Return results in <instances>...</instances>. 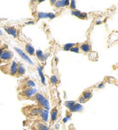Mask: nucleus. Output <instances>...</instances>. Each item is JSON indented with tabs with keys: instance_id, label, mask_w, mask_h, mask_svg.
Here are the masks:
<instances>
[{
	"instance_id": "obj_1",
	"label": "nucleus",
	"mask_w": 118,
	"mask_h": 130,
	"mask_svg": "<svg viewBox=\"0 0 118 130\" xmlns=\"http://www.w3.org/2000/svg\"><path fill=\"white\" fill-rule=\"evenodd\" d=\"M44 108L40 107L39 105L36 104V105H29L27 107H24L22 108V112L25 116H27V118H34V117H39L41 113L43 112Z\"/></svg>"
},
{
	"instance_id": "obj_2",
	"label": "nucleus",
	"mask_w": 118,
	"mask_h": 130,
	"mask_svg": "<svg viewBox=\"0 0 118 130\" xmlns=\"http://www.w3.org/2000/svg\"><path fill=\"white\" fill-rule=\"evenodd\" d=\"M0 70L6 74L11 75L13 77H16V73H17V62L16 61H11L5 65L0 66Z\"/></svg>"
},
{
	"instance_id": "obj_3",
	"label": "nucleus",
	"mask_w": 118,
	"mask_h": 130,
	"mask_svg": "<svg viewBox=\"0 0 118 130\" xmlns=\"http://www.w3.org/2000/svg\"><path fill=\"white\" fill-rule=\"evenodd\" d=\"M37 93V89H35V88L23 89V90H21V91L18 93V99L20 100H34L35 96Z\"/></svg>"
},
{
	"instance_id": "obj_4",
	"label": "nucleus",
	"mask_w": 118,
	"mask_h": 130,
	"mask_svg": "<svg viewBox=\"0 0 118 130\" xmlns=\"http://www.w3.org/2000/svg\"><path fill=\"white\" fill-rule=\"evenodd\" d=\"M34 101L37 102V105H39L40 107L44 108V109L49 110V103L48 100L44 97V95H42L41 93H37L34 99Z\"/></svg>"
},
{
	"instance_id": "obj_5",
	"label": "nucleus",
	"mask_w": 118,
	"mask_h": 130,
	"mask_svg": "<svg viewBox=\"0 0 118 130\" xmlns=\"http://www.w3.org/2000/svg\"><path fill=\"white\" fill-rule=\"evenodd\" d=\"M36 86L35 82L33 80H31L28 77L26 78V79H23L19 81V88L18 89H31V88H34Z\"/></svg>"
},
{
	"instance_id": "obj_6",
	"label": "nucleus",
	"mask_w": 118,
	"mask_h": 130,
	"mask_svg": "<svg viewBox=\"0 0 118 130\" xmlns=\"http://www.w3.org/2000/svg\"><path fill=\"white\" fill-rule=\"evenodd\" d=\"M13 56H14V53H13L12 51L7 50V49L4 50L3 53H2V54H1V56H0V64H1L2 62H5V61H11V59L13 58Z\"/></svg>"
},
{
	"instance_id": "obj_7",
	"label": "nucleus",
	"mask_w": 118,
	"mask_h": 130,
	"mask_svg": "<svg viewBox=\"0 0 118 130\" xmlns=\"http://www.w3.org/2000/svg\"><path fill=\"white\" fill-rule=\"evenodd\" d=\"M92 96H93V92H92L91 89H86V90H85V91L82 93V95L79 97L78 101H79L80 103H85V102L88 101V100L91 99Z\"/></svg>"
},
{
	"instance_id": "obj_8",
	"label": "nucleus",
	"mask_w": 118,
	"mask_h": 130,
	"mask_svg": "<svg viewBox=\"0 0 118 130\" xmlns=\"http://www.w3.org/2000/svg\"><path fill=\"white\" fill-rule=\"evenodd\" d=\"M34 130H49L48 126L45 124V122L41 121V120H37L34 123Z\"/></svg>"
},
{
	"instance_id": "obj_9",
	"label": "nucleus",
	"mask_w": 118,
	"mask_h": 130,
	"mask_svg": "<svg viewBox=\"0 0 118 130\" xmlns=\"http://www.w3.org/2000/svg\"><path fill=\"white\" fill-rule=\"evenodd\" d=\"M58 118V109L57 108H54L50 112V124L53 125Z\"/></svg>"
},
{
	"instance_id": "obj_10",
	"label": "nucleus",
	"mask_w": 118,
	"mask_h": 130,
	"mask_svg": "<svg viewBox=\"0 0 118 130\" xmlns=\"http://www.w3.org/2000/svg\"><path fill=\"white\" fill-rule=\"evenodd\" d=\"M79 48L84 53H91V44L89 43V42H85V43H83L80 45Z\"/></svg>"
},
{
	"instance_id": "obj_11",
	"label": "nucleus",
	"mask_w": 118,
	"mask_h": 130,
	"mask_svg": "<svg viewBox=\"0 0 118 130\" xmlns=\"http://www.w3.org/2000/svg\"><path fill=\"white\" fill-rule=\"evenodd\" d=\"M26 73V69H25L24 65L21 62L17 63V73H16V77H21V76L25 75Z\"/></svg>"
},
{
	"instance_id": "obj_12",
	"label": "nucleus",
	"mask_w": 118,
	"mask_h": 130,
	"mask_svg": "<svg viewBox=\"0 0 118 130\" xmlns=\"http://www.w3.org/2000/svg\"><path fill=\"white\" fill-rule=\"evenodd\" d=\"M71 13L73 15L76 16V17H78V18H80V19H87V14H86V13H82L78 10L72 11Z\"/></svg>"
},
{
	"instance_id": "obj_13",
	"label": "nucleus",
	"mask_w": 118,
	"mask_h": 130,
	"mask_svg": "<svg viewBox=\"0 0 118 130\" xmlns=\"http://www.w3.org/2000/svg\"><path fill=\"white\" fill-rule=\"evenodd\" d=\"M83 109L84 108L81 104L75 103L71 108H69V111L71 112V113H73V112H81V111H83Z\"/></svg>"
},
{
	"instance_id": "obj_14",
	"label": "nucleus",
	"mask_w": 118,
	"mask_h": 130,
	"mask_svg": "<svg viewBox=\"0 0 118 130\" xmlns=\"http://www.w3.org/2000/svg\"><path fill=\"white\" fill-rule=\"evenodd\" d=\"M70 5V2L68 0H62V1H56L55 6L56 8L60 7H65V6H68Z\"/></svg>"
},
{
	"instance_id": "obj_15",
	"label": "nucleus",
	"mask_w": 118,
	"mask_h": 130,
	"mask_svg": "<svg viewBox=\"0 0 118 130\" xmlns=\"http://www.w3.org/2000/svg\"><path fill=\"white\" fill-rule=\"evenodd\" d=\"M5 30L9 34V35H13L14 37H16L17 35H16V29L15 27H12V26H5Z\"/></svg>"
},
{
	"instance_id": "obj_16",
	"label": "nucleus",
	"mask_w": 118,
	"mask_h": 130,
	"mask_svg": "<svg viewBox=\"0 0 118 130\" xmlns=\"http://www.w3.org/2000/svg\"><path fill=\"white\" fill-rule=\"evenodd\" d=\"M15 50H16V51L17 52V53H18L19 54H20V56L22 57L23 59H25L27 61H28L29 63H31V64H32L33 62L30 61V59H29L28 57L27 56V54H26V53H25L24 52H22V51H21V50H20V49H18V48H15Z\"/></svg>"
},
{
	"instance_id": "obj_17",
	"label": "nucleus",
	"mask_w": 118,
	"mask_h": 130,
	"mask_svg": "<svg viewBox=\"0 0 118 130\" xmlns=\"http://www.w3.org/2000/svg\"><path fill=\"white\" fill-rule=\"evenodd\" d=\"M26 52L28 53L29 55H34L35 54V49L30 43H27L26 44Z\"/></svg>"
},
{
	"instance_id": "obj_18",
	"label": "nucleus",
	"mask_w": 118,
	"mask_h": 130,
	"mask_svg": "<svg viewBox=\"0 0 118 130\" xmlns=\"http://www.w3.org/2000/svg\"><path fill=\"white\" fill-rule=\"evenodd\" d=\"M89 59L91 61H96L98 59V54L96 52H91L89 53Z\"/></svg>"
},
{
	"instance_id": "obj_19",
	"label": "nucleus",
	"mask_w": 118,
	"mask_h": 130,
	"mask_svg": "<svg viewBox=\"0 0 118 130\" xmlns=\"http://www.w3.org/2000/svg\"><path fill=\"white\" fill-rule=\"evenodd\" d=\"M75 43H66V44L63 47V49L65 51H70V49L73 46H75Z\"/></svg>"
},
{
	"instance_id": "obj_20",
	"label": "nucleus",
	"mask_w": 118,
	"mask_h": 130,
	"mask_svg": "<svg viewBox=\"0 0 118 130\" xmlns=\"http://www.w3.org/2000/svg\"><path fill=\"white\" fill-rule=\"evenodd\" d=\"M50 81H51L52 84H57L58 83V78H57V76L55 75H53L51 78H50Z\"/></svg>"
},
{
	"instance_id": "obj_21",
	"label": "nucleus",
	"mask_w": 118,
	"mask_h": 130,
	"mask_svg": "<svg viewBox=\"0 0 118 130\" xmlns=\"http://www.w3.org/2000/svg\"><path fill=\"white\" fill-rule=\"evenodd\" d=\"M37 56L39 60H41V61H44V60H45V57H44V55H43V53H42L40 50L37 51Z\"/></svg>"
},
{
	"instance_id": "obj_22",
	"label": "nucleus",
	"mask_w": 118,
	"mask_h": 130,
	"mask_svg": "<svg viewBox=\"0 0 118 130\" xmlns=\"http://www.w3.org/2000/svg\"><path fill=\"white\" fill-rule=\"evenodd\" d=\"M75 104V101H66L65 103V107L69 109V108H71Z\"/></svg>"
},
{
	"instance_id": "obj_23",
	"label": "nucleus",
	"mask_w": 118,
	"mask_h": 130,
	"mask_svg": "<svg viewBox=\"0 0 118 130\" xmlns=\"http://www.w3.org/2000/svg\"><path fill=\"white\" fill-rule=\"evenodd\" d=\"M79 51H80L79 46H77L76 44H75V46H73L71 49H70V52H74V53H79Z\"/></svg>"
},
{
	"instance_id": "obj_24",
	"label": "nucleus",
	"mask_w": 118,
	"mask_h": 130,
	"mask_svg": "<svg viewBox=\"0 0 118 130\" xmlns=\"http://www.w3.org/2000/svg\"><path fill=\"white\" fill-rule=\"evenodd\" d=\"M69 6H70V8L72 9V11L76 10V7H75V1H71V2H70Z\"/></svg>"
},
{
	"instance_id": "obj_25",
	"label": "nucleus",
	"mask_w": 118,
	"mask_h": 130,
	"mask_svg": "<svg viewBox=\"0 0 118 130\" xmlns=\"http://www.w3.org/2000/svg\"><path fill=\"white\" fill-rule=\"evenodd\" d=\"M39 75L41 76V79H42V82H43V84H45V78H44V75H43V73H42V71H41V69H39Z\"/></svg>"
},
{
	"instance_id": "obj_26",
	"label": "nucleus",
	"mask_w": 118,
	"mask_h": 130,
	"mask_svg": "<svg viewBox=\"0 0 118 130\" xmlns=\"http://www.w3.org/2000/svg\"><path fill=\"white\" fill-rule=\"evenodd\" d=\"M6 49H7V46H6V45H2V46H0V56H1V54H2L3 51L6 50Z\"/></svg>"
},
{
	"instance_id": "obj_27",
	"label": "nucleus",
	"mask_w": 118,
	"mask_h": 130,
	"mask_svg": "<svg viewBox=\"0 0 118 130\" xmlns=\"http://www.w3.org/2000/svg\"><path fill=\"white\" fill-rule=\"evenodd\" d=\"M55 3H56L55 0H51V1H50V5H51V6H55Z\"/></svg>"
},
{
	"instance_id": "obj_28",
	"label": "nucleus",
	"mask_w": 118,
	"mask_h": 130,
	"mask_svg": "<svg viewBox=\"0 0 118 130\" xmlns=\"http://www.w3.org/2000/svg\"><path fill=\"white\" fill-rule=\"evenodd\" d=\"M104 83L103 82V83H100L99 85H98V89H102V88H104Z\"/></svg>"
},
{
	"instance_id": "obj_29",
	"label": "nucleus",
	"mask_w": 118,
	"mask_h": 130,
	"mask_svg": "<svg viewBox=\"0 0 118 130\" xmlns=\"http://www.w3.org/2000/svg\"><path fill=\"white\" fill-rule=\"evenodd\" d=\"M0 46H2V42H1V40H0Z\"/></svg>"
},
{
	"instance_id": "obj_30",
	"label": "nucleus",
	"mask_w": 118,
	"mask_h": 130,
	"mask_svg": "<svg viewBox=\"0 0 118 130\" xmlns=\"http://www.w3.org/2000/svg\"><path fill=\"white\" fill-rule=\"evenodd\" d=\"M2 35V32H1V31H0V35Z\"/></svg>"
},
{
	"instance_id": "obj_31",
	"label": "nucleus",
	"mask_w": 118,
	"mask_h": 130,
	"mask_svg": "<svg viewBox=\"0 0 118 130\" xmlns=\"http://www.w3.org/2000/svg\"><path fill=\"white\" fill-rule=\"evenodd\" d=\"M50 130H55V129H50Z\"/></svg>"
}]
</instances>
